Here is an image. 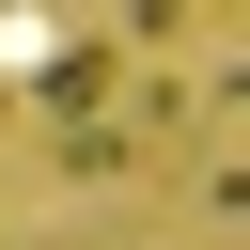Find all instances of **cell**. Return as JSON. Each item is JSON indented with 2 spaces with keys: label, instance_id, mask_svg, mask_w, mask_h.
Here are the masks:
<instances>
[{
  "label": "cell",
  "instance_id": "1",
  "mask_svg": "<svg viewBox=\"0 0 250 250\" xmlns=\"http://www.w3.org/2000/svg\"><path fill=\"white\" fill-rule=\"evenodd\" d=\"M0 125H16V78H0Z\"/></svg>",
  "mask_w": 250,
  "mask_h": 250
}]
</instances>
